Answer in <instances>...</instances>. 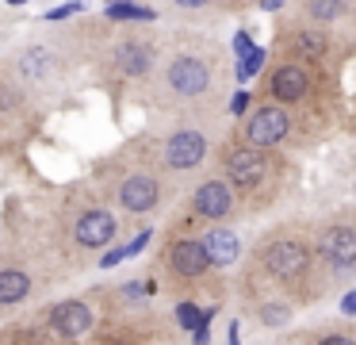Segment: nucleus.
<instances>
[{
	"label": "nucleus",
	"instance_id": "18",
	"mask_svg": "<svg viewBox=\"0 0 356 345\" xmlns=\"http://www.w3.org/2000/svg\"><path fill=\"white\" fill-rule=\"evenodd\" d=\"M195 238H200L207 261L218 268V273H230L234 265H241V253H245V242H241L238 227L234 222H207V227H195Z\"/></svg>",
	"mask_w": 356,
	"mask_h": 345
},
{
	"label": "nucleus",
	"instance_id": "23",
	"mask_svg": "<svg viewBox=\"0 0 356 345\" xmlns=\"http://www.w3.org/2000/svg\"><path fill=\"white\" fill-rule=\"evenodd\" d=\"M85 12V0H70V4H58L50 12H42V23H70Z\"/></svg>",
	"mask_w": 356,
	"mask_h": 345
},
{
	"label": "nucleus",
	"instance_id": "25",
	"mask_svg": "<svg viewBox=\"0 0 356 345\" xmlns=\"http://www.w3.org/2000/svg\"><path fill=\"white\" fill-rule=\"evenodd\" d=\"M337 314L356 322V284H353V288H345V296L337 299Z\"/></svg>",
	"mask_w": 356,
	"mask_h": 345
},
{
	"label": "nucleus",
	"instance_id": "31",
	"mask_svg": "<svg viewBox=\"0 0 356 345\" xmlns=\"http://www.w3.org/2000/svg\"><path fill=\"white\" fill-rule=\"evenodd\" d=\"M353 204H356V181H353Z\"/></svg>",
	"mask_w": 356,
	"mask_h": 345
},
{
	"label": "nucleus",
	"instance_id": "14",
	"mask_svg": "<svg viewBox=\"0 0 356 345\" xmlns=\"http://www.w3.org/2000/svg\"><path fill=\"white\" fill-rule=\"evenodd\" d=\"M230 135L241 138L245 146H257V150H284V153L299 150L291 115L280 104H268V100H257V104L238 119V127H234Z\"/></svg>",
	"mask_w": 356,
	"mask_h": 345
},
{
	"label": "nucleus",
	"instance_id": "16",
	"mask_svg": "<svg viewBox=\"0 0 356 345\" xmlns=\"http://www.w3.org/2000/svg\"><path fill=\"white\" fill-rule=\"evenodd\" d=\"M35 322H39L54 342L77 345V342H85V337L96 330L100 311H96V303L88 296H65V299H54V303L42 307V311L35 314Z\"/></svg>",
	"mask_w": 356,
	"mask_h": 345
},
{
	"label": "nucleus",
	"instance_id": "9",
	"mask_svg": "<svg viewBox=\"0 0 356 345\" xmlns=\"http://www.w3.org/2000/svg\"><path fill=\"white\" fill-rule=\"evenodd\" d=\"M165 43L169 35L154 27H111L88 69L96 73V84L111 92V100H142L165 58Z\"/></svg>",
	"mask_w": 356,
	"mask_h": 345
},
{
	"label": "nucleus",
	"instance_id": "22",
	"mask_svg": "<svg viewBox=\"0 0 356 345\" xmlns=\"http://www.w3.org/2000/svg\"><path fill=\"white\" fill-rule=\"evenodd\" d=\"M268 58H272V54L257 46L253 54H245V58H238V69H234V77H238L241 84H245V81H253V77H261V73H264V66H268Z\"/></svg>",
	"mask_w": 356,
	"mask_h": 345
},
{
	"label": "nucleus",
	"instance_id": "19",
	"mask_svg": "<svg viewBox=\"0 0 356 345\" xmlns=\"http://www.w3.org/2000/svg\"><path fill=\"white\" fill-rule=\"evenodd\" d=\"M238 311H241L238 319H249L264 334H287L299 307L287 303L284 296H253V299H238Z\"/></svg>",
	"mask_w": 356,
	"mask_h": 345
},
{
	"label": "nucleus",
	"instance_id": "3",
	"mask_svg": "<svg viewBox=\"0 0 356 345\" xmlns=\"http://www.w3.org/2000/svg\"><path fill=\"white\" fill-rule=\"evenodd\" d=\"M39 234V242L47 245V253L65 268V276L81 273V268L96 265L108 245L119 242V234H127L119 215L96 196L92 184H70L50 199L47 215L39 219V227H31Z\"/></svg>",
	"mask_w": 356,
	"mask_h": 345
},
{
	"label": "nucleus",
	"instance_id": "2",
	"mask_svg": "<svg viewBox=\"0 0 356 345\" xmlns=\"http://www.w3.org/2000/svg\"><path fill=\"white\" fill-rule=\"evenodd\" d=\"M238 299L253 296H284L295 307H314L325 299L322 273H318L314 257V238H310V222H276L268 227L245 253V265L238 273Z\"/></svg>",
	"mask_w": 356,
	"mask_h": 345
},
{
	"label": "nucleus",
	"instance_id": "11",
	"mask_svg": "<svg viewBox=\"0 0 356 345\" xmlns=\"http://www.w3.org/2000/svg\"><path fill=\"white\" fill-rule=\"evenodd\" d=\"M314 257L325 291L353 288L356 284V207H341L310 222Z\"/></svg>",
	"mask_w": 356,
	"mask_h": 345
},
{
	"label": "nucleus",
	"instance_id": "20",
	"mask_svg": "<svg viewBox=\"0 0 356 345\" xmlns=\"http://www.w3.org/2000/svg\"><path fill=\"white\" fill-rule=\"evenodd\" d=\"M284 345H356V322L337 319V322H322V326L295 330Z\"/></svg>",
	"mask_w": 356,
	"mask_h": 345
},
{
	"label": "nucleus",
	"instance_id": "1",
	"mask_svg": "<svg viewBox=\"0 0 356 345\" xmlns=\"http://www.w3.org/2000/svg\"><path fill=\"white\" fill-rule=\"evenodd\" d=\"M226 54L218 38L188 31L165 43V58L157 66L149 89L138 104H149L157 115H215L226 112Z\"/></svg>",
	"mask_w": 356,
	"mask_h": 345
},
{
	"label": "nucleus",
	"instance_id": "27",
	"mask_svg": "<svg viewBox=\"0 0 356 345\" xmlns=\"http://www.w3.org/2000/svg\"><path fill=\"white\" fill-rule=\"evenodd\" d=\"M172 4H177L180 12H211L218 0H172Z\"/></svg>",
	"mask_w": 356,
	"mask_h": 345
},
{
	"label": "nucleus",
	"instance_id": "17",
	"mask_svg": "<svg viewBox=\"0 0 356 345\" xmlns=\"http://www.w3.org/2000/svg\"><path fill=\"white\" fill-rule=\"evenodd\" d=\"M287 20L322 27L341 43H356V0H299L287 12Z\"/></svg>",
	"mask_w": 356,
	"mask_h": 345
},
{
	"label": "nucleus",
	"instance_id": "12",
	"mask_svg": "<svg viewBox=\"0 0 356 345\" xmlns=\"http://www.w3.org/2000/svg\"><path fill=\"white\" fill-rule=\"evenodd\" d=\"M85 342L88 345H188V337L172 326L169 314L157 311V303H149V307H138V311L100 314L96 330Z\"/></svg>",
	"mask_w": 356,
	"mask_h": 345
},
{
	"label": "nucleus",
	"instance_id": "21",
	"mask_svg": "<svg viewBox=\"0 0 356 345\" xmlns=\"http://www.w3.org/2000/svg\"><path fill=\"white\" fill-rule=\"evenodd\" d=\"M104 20L115 23V27H146V23L161 20V12L154 4H142V0H108Z\"/></svg>",
	"mask_w": 356,
	"mask_h": 345
},
{
	"label": "nucleus",
	"instance_id": "29",
	"mask_svg": "<svg viewBox=\"0 0 356 345\" xmlns=\"http://www.w3.org/2000/svg\"><path fill=\"white\" fill-rule=\"evenodd\" d=\"M257 8H261V12H272V15H280L287 8V0H257Z\"/></svg>",
	"mask_w": 356,
	"mask_h": 345
},
{
	"label": "nucleus",
	"instance_id": "5",
	"mask_svg": "<svg viewBox=\"0 0 356 345\" xmlns=\"http://www.w3.org/2000/svg\"><path fill=\"white\" fill-rule=\"evenodd\" d=\"M222 142V127L215 115H165L157 127L134 135L131 150L146 165H154L172 188H192L200 176L211 173L215 150Z\"/></svg>",
	"mask_w": 356,
	"mask_h": 345
},
{
	"label": "nucleus",
	"instance_id": "6",
	"mask_svg": "<svg viewBox=\"0 0 356 345\" xmlns=\"http://www.w3.org/2000/svg\"><path fill=\"white\" fill-rule=\"evenodd\" d=\"M88 184H92L96 196L119 215L123 230L157 227V219H161L180 196V188H172V184L165 181L154 165H146L127 142L119 146L115 153L96 161Z\"/></svg>",
	"mask_w": 356,
	"mask_h": 345
},
{
	"label": "nucleus",
	"instance_id": "4",
	"mask_svg": "<svg viewBox=\"0 0 356 345\" xmlns=\"http://www.w3.org/2000/svg\"><path fill=\"white\" fill-rule=\"evenodd\" d=\"M253 96L280 104L291 115L295 138H299V150H302L314 138H325V130L333 127L337 107H341V81H337V69L307 66V61H291V58L272 54Z\"/></svg>",
	"mask_w": 356,
	"mask_h": 345
},
{
	"label": "nucleus",
	"instance_id": "10",
	"mask_svg": "<svg viewBox=\"0 0 356 345\" xmlns=\"http://www.w3.org/2000/svg\"><path fill=\"white\" fill-rule=\"evenodd\" d=\"M149 273L157 276L161 291H169L172 299H200V296H207L211 303H222V296H226L222 273L207 261L200 238H195V222H188L184 215H177V219L165 227Z\"/></svg>",
	"mask_w": 356,
	"mask_h": 345
},
{
	"label": "nucleus",
	"instance_id": "15",
	"mask_svg": "<svg viewBox=\"0 0 356 345\" xmlns=\"http://www.w3.org/2000/svg\"><path fill=\"white\" fill-rule=\"evenodd\" d=\"M180 215H184L188 222H195V227H207V222H241L245 219V211H241L234 188L218 173L200 176V181L188 188L184 211Z\"/></svg>",
	"mask_w": 356,
	"mask_h": 345
},
{
	"label": "nucleus",
	"instance_id": "7",
	"mask_svg": "<svg viewBox=\"0 0 356 345\" xmlns=\"http://www.w3.org/2000/svg\"><path fill=\"white\" fill-rule=\"evenodd\" d=\"M215 173L234 188L245 219L280 207L299 184V169L284 150H257L234 138L230 130L215 150Z\"/></svg>",
	"mask_w": 356,
	"mask_h": 345
},
{
	"label": "nucleus",
	"instance_id": "26",
	"mask_svg": "<svg viewBox=\"0 0 356 345\" xmlns=\"http://www.w3.org/2000/svg\"><path fill=\"white\" fill-rule=\"evenodd\" d=\"M257 50V43H253V35H249L245 27L238 31V35H234V54H238V58H245V54H253Z\"/></svg>",
	"mask_w": 356,
	"mask_h": 345
},
{
	"label": "nucleus",
	"instance_id": "8",
	"mask_svg": "<svg viewBox=\"0 0 356 345\" xmlns=\"http://www.w3.org/2000/svg\"><path fill=\"white\" fill-rule=\"evenodd\" d=\"M65 280V268L47 253L31 227L0 238V326L16 322L19 311L47 299Z\"/></svg>",
	"mask_w": 356,
	"mask_h": 345
},
{
	"label": "nucleus",
	"instance_id": "24",
	"mask_svg": "<svg viewBox=\"0 0 356 345\" xmlns=\"http://www.w3.org/2000/svg\"><path fill=\"white\" fill-rule=\"evenodd\" d=\"M253 104H257V96H253V92H249V89H238L230 100H226V115H230V119H241V115H245Z\"/></svg>",
	"mask_w": 356,
	"mask_h": 345
},
{
	"label": "nucleus",
	"instance_id": "13",
	"mask_svg": "<svg viewBox=\"0 0 356 345\" xmlns=\"http://www.w3.org/2000/svg\"><path fill=\"white\" fill-rule=\"evenodd\" d=\"M341 38L330 35L322 27H310V23L299 20H287L280 15L276 23V35H272V54L276 58H291V61H307V66H325V69H337L341 58Z\"/></svg>",
	"mask_w": 356,
	"mask_h": 345
},
{
	"label": "nucleus",
	"instance_id": "30",
	"mask_svg": "<svg viewBox=\"0 0 356 345\" xmlns=\"http://www.w3.org/2000/svg\"><path fill=\"white\" fill-rule=\"evenodd\" d=\"M12 8H24V4H31V0H8Z\"/></svg>",
	"mask_w": 356,
	"mask_h": 345
},
{
	"label": "nucleus",
	"instance_id": "28",
	"mask_svg": "<svg viewBox=\"0 0 356 345\" xmlns=\"http://www.w3.org/2000/svg\"><path fill=\"white\" fill-rule=\"evenodd\" d=\"M226 345H241V319H230V326H226Z\"/></svg>",
	"mask_w": 356,
	"mask_h": 345
}]
</instances>
